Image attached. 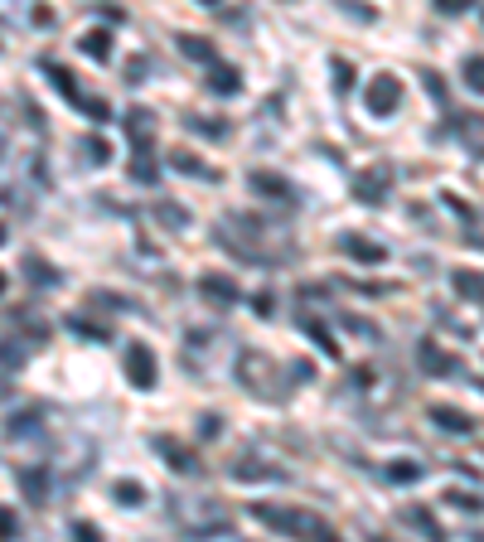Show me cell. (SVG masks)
I'll return each mask as SVG.
<instances>
[{
	"instance_id": "6",
	"label": "cell",
	"mask_w": 484,
	"mask_h": 542,
	"mask_svg": "<svg viewBox=\"0 0 484 542\" xmlns=\"http://www.w3.org/2000/svg\"><path fill=\"white\" fill-rule=\"evenodd\" d=\"M388 194H393V165L378 160V165H368V170H358V175H354V199L358 203L373 209V203H388Z\"/></svg>"
},
{
	"instance_id": "26",
	"label": "cell",
	"mask_w": 484,
	"mask_h": 542,
	"mask_svg": "<svg viewBox=\"0 0 484 542\" xmlns=\"http://www.w3.org/2000/svg\"><path fill=\"white\" fill-rule=\"evenodd\" d=\"M421 475H426L421 460H393V465H388V485H411V479H421Z\"/></svg>"
},
{
	"instance_id": "37",
	"label": "cell",
	"mask_w": 484,
	"mask_h": 542,
	"mask_svg": "<svg viewBox=\"0 0 484 542\" xmlns=\"http://www.w3.org/2000/svg\"><path fill=\"white\" fill-rule=\"evenodd\" d=\"M329 68H334V88H339V92L354 88V64H344V58H329Z\"/></svg>"
},
{
	"instance_id": "50",
	"label": "cell",
	"mask_w": 484,
	"mask_h": 542,
	"mask_svg": "<svg viewBox=\"0 0 484 542\" xmlns=\"http://www.w3.org/2000/svg\"><path fill=\"white\" fill-rule=\"evenodd\" d=\"M199 5H219V0H199Z\"/></svg>"
},
{
	"instance_id": "48",
	"label": "cell",
	"mask_w": 484,
	"mask_h": 542,
	"mask_svg": "<svg viewBox=\"0 0 484 542\" xmlns=\"http://www.w3.org/2000/svg\"><path fill=\"white\" fill-rule=\"evenodd\" d=\"M0 295H5V271H0Z\"/></svg>"
},
{
	"instance_id": "38",
	"label": "cell",
	"mask_w": 484,
	"mask_h": 542,
	"mask_svg": "<svg viewBox=\"0 0 484 542\" xmlns=\"http://www.w3.org/2000/svg\"><path fill=\"white\" fill-rule=\"evenodd\" d=\"M92 305H97V310H127V301H121V295H111V291H92Z\"/></svg>"
},
{
	"instance_id": "16",
	"label": "cell",
	"mask_w": 484,
	"mask_h": 542,
	"mask_svg": "<svg viewBox=\"0 0 484 542\" xmlns=\"http://www.w3.org/2000/svg\"><path fill=\"white\" fill-rule=\"evenodd\" d=\"M339 252H349V257L368 262V267L388 262V248H383V242H368V238H358V233H344V238H339Z\"/></svg>"
},
{
	"instance_id": "49",
	"label": "cell",
	"mask_w": 484,
	"mask_h": 542,
	"mask_svg": "<svg viewBox=\"0 0 484 542\" xmlns=\"http://www.w3.org/2000/svg\"><path fill=\"white\" fill-rule=\"evenodd\" d=\"M0 156H5V136H0Z\"/></svg>"
},
{
	"instance_id": "42",
	"label": "cell",
	"mask_w": 484,
	"mask_h": 542,
	"mask_svg": "<svg viewBox=\"0 0 484 542\" xmlns=\"http://www.w3.org/2000/svg\"><path fill=\"white\" fill-rule=\"evenodd\" d=\"M421 83H426V92H431L436 102H446V83H441L436 73H421Z\"/></svg>"
},
{
	"instance_id": "13",
	"label": "cell",
	"mask_w": 484,
	"mask_h": 542,
	"mask_svg": "<svg viewBox=\"0 0 484 542\" xmlns=\"http://www.w3.org/2000/svg\"><path fill=\"white\" fill-rule=\"evenodd\" d=\"M426 416L441 426V431H450V436H470V431H475V416H470V412H460V407H446V402L426 407Z\"/></svg>"
},
{
	"instance_id": "10",
	"label": "cell",
	"mask_w": 484,
	"mask_h": 542,
	"mask_svg": "<svg viewBox=\"0 0 484 542\" xmlns=\"http://www.w3.org/2000/svg\"><path fill=\"white\" fill-rule=\"evenodd\" d=\"M228 479H238V485H257V479H262V485H286V469L281 465H257L252 455H242V460H228Z\"/></svg>"
},
{
	"instance_id": "47",
	"label": "cell",
	"mask_w": 484,
	"mask_h": 542,
	"mask_svg": "<svg viewBox=\"0 0 484 542\" xmlns=\"http://www.w3.org/2000/svg\"><path fill=\"white\" fill-rule=\"evenodd\" d=\"M5 238H10V233H5V223H0V248H5Z\"/></svg>"
},
{
	"instance_id": "35",
	"label": "cell",
	"mask_w": 484,
	"mask_h": 542,
	"mask_svg": "<svg viewBox=\"0 0 484 542\" xmlns=\"http://www.w3.org/2000/svg\"><path fill=\"white\" fill-rule=\"evenodd\" d=\"M146 78H150V54H136V58L127 64V83H131V88H141Z\"/></svg>"
},
{
	"instance_id": "14",
	"label": "cell",
	"mask_w": 484,
	"mask_h": 542,
	"mask_svg": "<svg viewBox=\"0 0 484 542\" xmlns=\"http://www.w3.org/2000/svg\"><path fill=\"white\" fill-rule=\"evenodd\" d=\"M25 19H35V25H49V10L35 5V0H0V25H25Z\"/></svg>"
},
{
	"instance_id": "39",
	"label": "cell",
	"mask_w": 484,
	"mask_h": 542,
	"mask_svg": "<svg viewBox=\"0 0 484 542\" xmlns=\"http://www.w3.org/2000/svg\"><path fill=\"white\" fill-rule=\"evenodd\" d=\"M252 310L262 315V320H272V315H276V295H272V291H257V295H252Z\"/></svg>"
},
{
	"instance_id": "17",
	"label": "cell",
	"mask_w": 484,
	"mask_h": 542,
	"mask_svg": "<svg viewBox=\"0 0 484 542\" xmlns=\"http://www.w3.org/2000/svg\"><path fill=\"white\" fill-rule=\"evenodd\" d=\"M174 44H180V54L184 58H194V64H219V49H213V39H199V34H180L174 39Z\"/></svg>"
},
{
	"instance_id": "36",
	"label": "cell",
	"mask_w": 484,
	"mask_h": 542,
	"mask_svg": "<svg viewBox=\"0 0 484 542\" xmlns=\"http://www.w3.org/2000/svg\"><path fill=\"white\" fill-rule=\"evenodd\" d=\"M446 504H450V508H470V514H480V508H484V499H480V494H465V489H450V494H446Z\"/></svg>"
},
{
	"instance_id": "23",
	"label": "cell",
	"mask_w": 484,
	"mask_h": 542,
	"mask_svg": "<svg viewBox=\"0 0 484 542\" xmlns=\"http://www.w3.org/2000/svg\"><path fill=\"white\" fill-rule=\"evenodd\" d=\"M450 286H456L465 301H480V305H484V271H470V267H465V271L450 276Z\"/></svg>"
},
{
	"instance_id": "45",
	"label": "cell",
	"mask_w": 484,
	"mask_h": 542,
	"mask_svg": "<svg viewBox=\"0 0 484 542\" xmlns=\"http://www.w3.org/2000/svg\"><path fill=\"white\" fill-rule=\"evenodd\" d=\"M339 10H344V15H354V19H373V10H368V5H354V0H344Z\"/></svg>"
},
{
	"instance_id": "1",
	"label": "cell",
	"mask_w": 484,
	"mask_h": 542,
	"mask_svg": "<svg viewBox=\"0 0 484 542\" xmlns=\"http://www.w3.org/2000/svg\"><path fill=\"white\" fill-rule=\"evenodd\" d=\"M219 242L238 262H247V267H276V262L291 252V248H272V223L252 218V213H233V218H223Z\"/></svg>"
},
{
	"instance_id": "9",
	"label": "cell",
	"mask_w": 484,
	"mask_h": 542,
	"mask_svg": "<svg viewBox=\"0 0 484 542\" xmlns=\"http://www.w3.org/2000/svg\"><path fill=\"white\" fill-rule=\"evenodd\" d=\"M247 184H252L262 199L281 203V209H296V199H301V194H296V184L286 179V175H272V170H252V175H247Z\"/></svg>"
},
{
	"instance_id": "8",
	"label": "cell",
	"mask_w": 484,
	"mask_h": 542,
	"mask_svg": "<svg viewBox=\"0 0 484 542\" xmlns=\"http://www.w3.org/2000/svg\"><path fill=\"white\" fill-rule=\"evenodd\" d=\"M121 131L136 150H156V111L150 107H127L121 111Z\"/></svg>"
},
{
	"instance_id": "40",
	"label": "cell",
	"mask_w": 484,
	"mask_h": 542,
	"mask_svg": "<svg viewBox=\"0 0 484 542\" xmlns=\"http://www.w3.org/2000/svg\"><path fill=\"white\" fill-rule=\"evenodd\" d=\"M19 533V518H15V508H0V538H15Z\"/></svg>"
},
{
	"instance_id": "21",
	"label": "cell",
	"mask_w": 484,
	"mask_h": 542,
	"mask_svg": "<svg viewBox=\"0 0 484 542\" xmlns=\"http://www.w3.org/2000/svg\"><path fill=\"white\" fill-rule=\"evenodd\" d=\"M78 49L88 58H97V64H107V58H111V34H107V29H88V34L78 39Z\"/></svg>"
},
{
	"instance_id": "32",
	"label": "cell",
	"mask_w": 484,
	"mask_h": 542,
	"mask_svg": "<svg viewBox=\"0 0 484 542\" xmlns=\"http://www.w3.org/2000/svg\"><path fill=\"white\" fill-rule=\"evenodd\" d=\"M19 489H25L29 504H44V499H49V479L35 475V469H25V475H19Z\"/></svg>"
},
{
	"instance_id": "27",
	"label": "cell",
	"mask_w": 484,
	"mask_h": 542,
	"mask_svg": "<svg viewBox=\"0 0 484 542\" xmlns=\"http://www.w3.org/2000/svg\"><path fill=\"white\" fill-rule=\"evenodd\" d=\"M68 330L82 334V340H92V344H107V340H111V330H107V324L88 320V315H73V320H68Z\"/></svg>"
},
{
	"instance_id": "24",
	"label": "cell",
	"mask_w": 484,
	"mask_h": 542,
	"mask_svg": "<svg viewBox=\"0 0 484 542\" xmlns=\"http://www.w3.org/2000/svg\"><path fill=\"white\" fill-rule=\"evenodd\" d=\"M131 179L136 184H160V165L150 160V150H136V156H131Z\"/></svg>"
},
{
	"instance_id": "3",
	"label": "cell",
	"mask_w": 484,
	"mask_h": 542,
	"mask_svg": "<svg viewBox=\"0 0 484 542\" xmlns=\"http://www.w3.org/2000/svg\"><path fill=\"white\" fill-rule=\"evenodd\" d=\"M252 518L266 523L272 533H286V538H320V542H334V523H325L320 514H305V508H281V504H252Z\"/></svg>"
},
{
	"instance_id": "2",
	"label": "cell",
	"mask_w": 484,
	"mask_h": 542,
	"mask_svg": "<svg viewBox=\"0 0 484 542\" xmlns=\"http://www.w3.org/2000/svg\"><path fill=\"white\" fill-rule=\"evenodd\" d=\"M170 514L189 528V538H228L238 528L233 508H223L219 499H180L170 494Z\"/></svg>"
},
{
	"instance_id": "34",
	"label": "cell",
	"mask_w": 484,
	"mask_h": 542,
	"mask_svg": "<svg viewBox=\"0 0 484 542\" xmlns=\"http://www.w3.org/2000/svg\"><path fill=\"white\" fill-rule=\"evenodd\" d=\"M184 131H199V136H223L228 126H223V121H209V117H194V111H189V117H184Z\"/></svg>"
},
{
	"instance_id": "33",
	"label": "cell",
	"mask_w": 484,
	"mask_h": 542,
	"mask_svg": "<svg viewBox=\"0 0 484 542\" xmlns=\"http://www.w3.org/2000/svg\"><path fill=\"white\" fill-rule=\"evenodd\" d=\"M465 88H470V92H480V97H484V54L465 58Z\"/></svg>"
},
{
	"instance_id": "25",
	"label": "cell",
	"mask_w": 484,
	"mask_h": 542,
	"mask_svg": "<svg viewBox=\"0 0 484 542\" xmlns=\"http://www.w3.org/2000/svg\"><path fill=\"white\" fill-rule=\"evenodd\" d=\"M111 499H117L121 508H141L146 504V489H141L136 479H117V485H111Z\"/></svg>"
},
{
	"instance_id": "5",
	"label": "cell",
	"mask_w": 484,
	"mask_h": 542,
	"mask_svg": "<svg viewBox=\"0 0 484 542\" xmlns=\"http://www.w3.org/2000/svg\"><path fill=\"white\" fill-rule=\"evenodd\" d=\"M238 378L247 383V393H252V397H281V393H272V383H276V363L266 359L262 349H242Z\"/></svg>"
},
{
	"instance_id": "20",
	"label": "cell",
	"mask_w": 484,
	"mask_h": 542,
	"mask_svg": "<svg viewBox=\"0 0 484 542\" xmlns=\"http://www.w3.org/2000/svg\"><path fill=\"white\" fill-rule=\"evenodd\" d=\"M156 218L165 223V228H174V233H184L189 228V209H184V203H174V199H156Z\"/></svg>"
},
{
	"instance_id": "44",
	"label": "cell",
	"mask_w": 484,
	"mask_h": 542,
	"mask_svg": "<svg viewBox=\"0 0 484 542\" xmlns=\"http://www.w3.org/2000/svg\"><path fill=\"white\" fill-rule=\"evenodd\" d=\"M73 538H82V542H97L102 533H97V523H73Z\"/></svg>"
},
{
	"instance_id": "12",
	"label": "cell",
	"mask_w": 484,
	"mask_h": 542,
	"mask_svg": "<svg viewBox=\"0 0 484 542\" xmlns=\"http://www.w3.org/2000/svg\"><path fill=\"white\" fill-rule=\"evenodd\" d=\"M199 295H204V301H213V305H238L242 301L238 281H233V276H223V271L199 276Z\"/></svg>"
},
{
	"instance_id": "31",
	"label": "cell",
	"mask_w": 484,
	"mask_h": 542,
	"mask_svg": "<svg viewBox=\"0 0 484 542\" xmlns=\"http://www.w3.org/2000/svg\"><path fill=\"white\" fill-rule=\"evenodd\" d=\"M78 150H82V165H107V160H111V146L102 136H88Z\"/></svg>"
},
{
	"instance_id": "7",
	"label": "cell",
	"mask_w": 484,
	"mask_h": 542,
	"mask_svg": "<svg viewBox=\"0 0 484 542\" xmlns=\"http://www.w3.org/2000/svg\"><path fill=\"white\" fill-rule=\"evenodd\" d=\"M397 102H403V78L397 73H378L373 83H368V92H364L368 117H393Z\"/></svg>"
},
{
	"instance_id": "43",
	"label": "cell",
	"mask_w": 484,
	"mask_h": 542,
	"mask_svg": "<svg viewBox=\"0 0 484 542\" xmlns=\"http://www.w3.org/2000/svg\"><path fill=\"white\" fill-rule=\"evenodd\" d=\"M475 0H436V10L441 15H460V10H470Z\"/></svg>"
},
{
	"instance_id": "18",
	"label": "cell",
	"mask_w": 484,
	"mask_h": 542,
	"mask_svg": "<svg viewBox=\"0 0 484 542\" xmlns=\"http://www.w3.org/2000/svg\"><path fill=\"white\" fill-rule=\"evenodd\" d=\"M170 165L174 170H180V175H194V179H219V170H213L209 165V160H199V156H189V150H174V156H170Z\"/></svg>"
},
{
	"instance_id": "4",
	"label": "cell",
	"mask_w": 484,
	"mask_h": 542,
	"mask_svg": "<svg viewBox=\"0 0 484 542\" xmlns=\"http://www.w3.org/2000/svg\"><path fill=\"white\" fill-rule=\"evenodd\" d=\"M121 368H127V383L141 387V393H150V387L160 383V363H156V349L141 340H131L127 349H121Z\"/></svg>"
},
{
	"instance_id": "15",
	"label": "cell",
	"mask_w": 484,
	"mask_h": 542,
	"mask_svg": "<svg viewBox=\"0 0 484 542\" xmlns=\"http://www.w3.org/2000/svg\"><path fill=\"white\" fill-rule=\"evenodd\" d=\"M417 363L426 368V373H436V378H450V373H460V359H456V354H446V349H441V344H431V340L417 349Z\"/></svg>"
},
{
	"instance_id": "30",
	"label": "cell",
	"mask_w": 484,
	"mask_h": 542,
	"mask_svg": "<svg viewBox=\"0 0 484 542\" xmlns=\"http://www.w3.org/2000/svg\"><path fill=\"white\" fill-rule=\"evenodd\" d=\"M25 281H35V286H58V271L49 267L44 257H25Z\"/></svg>"
},
{
	"instance_id": "22",
	"label": "cell",
	"mask_w": 484,
	"mask_h": 542,
	"mask_svg": "<svg viewBox=\"0 0 484 542\" xmlns=\"http://www.w3.org/2000/svg\"><path fill=\"white\" fill-rule=\"evenodd\" d=\"M39 426H44V412H39V407H25V412H15L5 422V436H35Z\"/></svg>"
},
{
	"instance_id": "29",
	"label": "cell",
	"mask_w": 484,
	"mask_h": 542,
	"mask_svg": "<svg viewBox=\"0 0 484 542\" xmlns=\"http://www.w3.org/2000/svg\"><path fill=\"white\" fill-rule=\"evenodd\" d=\"M403 523H407V528H421L426 538H441V523L426 514V508H417V504H407V508H403Z\"/></svg>"
},
{
	"instance_id": "46",
	"label": "cell",
	"mask_w": 484,
	"mask_h": 542,
	"mask_svg": "<svg viewBox=\"0 0 484 542\" xmlns=\"http://www.w3.org/2000/svg\"><path fill=\"white\" fill-rule=\"evenodd\" d=\"M10 373H15V368H10L5 359H0V397H5V393H10Z\"/></svg>"
},
{
	"instance_id": "41",
	"label": "cell",
	"mask_w": 484,
	"mask_h": 542,
	"mask_svg": "<svg viewBox=\"0 0 484 542\" xmlns=\"http://www.w3.org/2000/svg\"><path fill=\"white\" fill-rule=\"evenodd\" d=\"M199 431H204V436H209V441H213V436H219V431H223V416H219V412H209V416H199Z\"/></svg>"
},
{
	"instance_id": "11",
	"label": "cell",
	"mask_w": 484,
	"mask_h": 542,
	"mask_svg": "<svg viewBox=\"0 0 484 542\" xmlns=\"http://www.w3.org/2000/svg\"><path fill=\"white\" fill-rule=\"evenodd\" d=\"M156 455L170 460V469H180V475H199V451L194 446H184L180 436H156Z\"/></svg>"
},
{
	"instance_id": "28",
	"label": "cell",
	"mask_w": 484,
	"mask_h": 542,
	"mask_svg": "<svg viewBox=\"0 0 484 542\" xmlns=\"http://www.w3.org/2000/svg\"><path fill=\"white\" fill-rule=\"evenodd\" d=\"M301 330H305V334H311V340L325 349V359H339V344H334V334H329L320 320H311V315H305V320H301Z\"/></svg>"
},
{
	"instance_id": "19",
	"label": "cell",
	"mask_w": 484,
	"mask_h": 542,
	"mask_svg": "<svg viewBox=\"0 0 484 542\" xmlns=\"http://www.w3.org/2000/svg\"><path fill=\"white\" fill-rule=\"evenodd\" d=\"M209 92H219V97H233V92H242V73H238V68H228V64H213Z\"/></svg>"
}]
</instances>
